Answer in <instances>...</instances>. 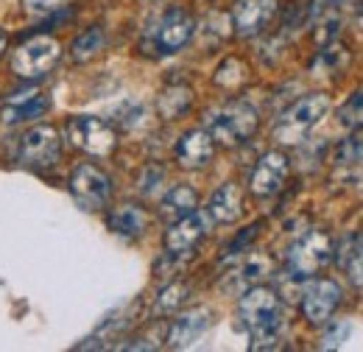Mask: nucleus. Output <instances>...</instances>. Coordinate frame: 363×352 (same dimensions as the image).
<instances>
[{
	"label": "nucleus",
	"instance_id": "14",
	"mask_svg": "<svg viewBox=\"0 0 363 352\" xmlns=\"http://www.w3.org/2000/svg\"><path fill=\"white\" fill-rule=\"evenodd\" d=\"M285 179H288V157L282 151H269L255 165L252 179H249V187H252L255 196L266 199V196H274L285 185Z\"/></svg>",
	"mask_w": 363,
	"mask_h": 352
},
{
	"label": "nucleus",
	"instance_id": "8",
	"mask_svg": "<svg viewBox=\"0 0 363 352\" xmlns=\"http://www.w3.org/2000/svg\"><path fill=\"white\" fill-rule=\"evenodd\" d=\"M62 157V140L53 126H34L20 140V163L28 168H50Z\"/></svg>",
	"mask_w": 363,
	"mask_h": 352
},
{
	"label": "nucleus",
	"instance_id": "3",
	"mask_svg": "<svg viewBox=\"0 0 363 352\" xmlns=\"http://www.w3.org/2000/svg\"><path fill=\"white\" fill-rule=\"evenodd\" d=\"M333 260V241L327 232L311 229L305 232L285 255V271L291 280H311Z\"/></svg>",
	"mask_w": 363,
	"mask_h": 352
},
{
	"label": "nucleus",
	"instance_id": "17",
	"mask_svg": "<svg viewBox=\"0 0 363 352\" xmlns=\"http://www.w3.org/2000/svg\"><path fill=\"white\" fill-rule=\"evenodd\" d=\"M207 213H210V219L218 221V224H232V221L240 219V213H243V193H240V187L235 182L221 185L213 193Z\"/></svg>",
	"mask_w": 363,
	"mask_h": 352
},
{
	"label": "nucleus",
	"instance_id": "24",
	"mask_svg": "<svg viewBox=\"0 0 363 352\" xmlns=\"http://www.w3.org/2000/svg\"><path fill=\"white\" fill-rule=\"evenodd\" d=\"M335 163H338V165H347V168H358V165H363V126L361 129H355V132L338 145V151H335Z\"/></svg>",
	"mask_w": 363,
	"mask_h": 352
},
{
	"label": "nucleus",
	"instance_id": "6",
	"mask_svg": "<svg viewBox=\"0 0 363 352\" xmlns=\"http://www.w3.org/2000/svg\"><path fill=\"white\" fill-rule=\"evenodd\" d=\"M67 140H70L76 148L92 154V157H106V154H112V148H115V143H118L115 129H112L106 121L92 118V115L70 118V123H67Z\"/></svg>",
	"mask_w": 363,
	"mask_h": 352
},
{
	"label": "nucleus",
	"instance_id": "10",
	"mask_svg": "<svg viewBox=\"0 0 363 352\" xmlns=\"http://www.w3.org/2000/svg\"><path fill=\"white\" fill-rule=\"evenodd\" d=\"M193 31H196V23L184 9H168L157 20V26L151 31V40H154V48L160 53H177L190 43Z\"/></svg>",
	"mask_w": 363,
	"mask_h": 352
},
{
	"label": "nucleus",
	"instance_id": "28",
	"mask_svg": "<svg viewBox=\"0 0 363 352\" xmlns=\"http://www.w3.org/2000/svg\"><path fill=\"white\" fill-rule=\"evenodd\" d=\"M65 3H67V0H23L26 11H28L31 17H43V14H50V11L62 9Z\"/></svg>",
	"mask_w": 363,
	"mask_h": 352
},
{
	"label": "nucleus",
	"instance_id": "9",
	"mask_svg": "<svg viewBox=\"0 0 363 352\" xmlns=\"http://www.w3.org/2000/svg\"><path fill=\"white\" fill-rule=\"evenodd\" d=\"M338 305H341V285L335 280L318 277L313 282H308L305 291H302V313L316 327L327 324Z\"/></svg>",
	"mask_w": 363,
	"mask_h": 352
},
{
	"label": "nucleus",
	"instance_id": "11",
	"mask_svg": "<svg viewBox=\"0 0 363 352\" xmlns=\"http://www.w3.org/2000/svg\"><path fill=\"white\" fill-rule=\"evenodd\" d=\"M210 229V213L193 210L182 219L171 221L168 232H165V249L168 255H187Z\"/></svg>",
	"mask_w": 363,
	"mask_h": 352
},
{
	"label": "nucleus",
	"instance_id": "16",
	"mask_svg": "<svg viewBox=\"0 0 363 352\" xmlns=\"http://www.w3.org/2000/svg\"><path fill=\"white\" fill-rule=\"evenodd\" d=\"M216 154V140L207 129H193L179 140L177 145V163L187 171L204 168Z\"/></svg>",
	"mask_w": 363,
	"mask_h": 352
},
{
	"label": "nucleus",
	"instance_id": "21",
	"mask_svg": "<svg viewBox=\"0 0 363 352\" xmlns=\"http://www.w3.org/2000/svg\"><path fill=\"white\" fill-rule=\"evenodd\" d=\"M196 204H199V193L190 185H174L165 193L162 204H160V216L165 221H177L182 216H187V213H193Z\"/></svg>",
	"mask_w": 363,
	"mask_h": 352
},
{
	"label": "nucleus",
	"instance_id": "5",
	"mask_svg": "<svg viewBox=\"0 0 363 352\" xmlns=\"http://www.w3.org/2000/svg\"><path fill=\"white\" fill-rule=\"evenodd\" d=\"M62 56V45L53 37H31L11 53V70L20 79H40L56 67Z\"/></svg>",
	"mask_w": 363,
	"mask_h": 352
},
{
	"label": "nucleus",
	"instance_id": "23",
	"mask_svg": "<svg viewBox=\"0 0 363 352\" xmlns=\"http://www.w3.org/2000/svg\"><path fill=\"white\" fill-rule=\"evenodd\" d=\"M190 104H193V89L184 87V84H174V87L162 89V95L157 101V109H160V115L165 121H174V118H179Z\"/></svg>",
	"mask_w": 363,
	"mask_h": 352
},
{
	"label": "nucleus",
	"instance_id": "27",
	"mask_svg": "<svg viewBox=\"0 0 363 352\" xmlns=\"http://www.w3.org/2000/svg\"><path fill=\"white\" fill-rule=\"evenodd\" d=\"M338 118H341V123H344V126L361 129L363 126V89L352 92V95L344 101V106L338 109Z\"/></svg>",
	"mask_w": 363,
	"mask_h": 352
},
{
	"label": "nucleus",
	"instance_id": "25",
	"mask_svg": "<svg viewBox=\"0 0 363 352\" xmlns=\"http://www.w3.org/2000/svg\"><path fill=\"white\" fill-rule=\"evenodd\" d=\"M249 79V67L240 59H227L218 70H216V84L224 89H238Z\"/></svg>",
	"mask_w": 363,
	"mask_h": 352
},
{
	"label": "nucleus",
	"instance_id": "19",
	"mask_svg": "<svg viewBox=\"0 0 363 352\" xmlns=\"http://www.w3.org/2000/svg\"><path fill=\"white\" fill-rule=\"evenodd\" d=\"M272 274V260L266 255H246L238 268L229 274L227 288H252V285H260L266 277Z\"/></svg>",
	"mask_w": 363,
	"mask_h": 352
},
{
	"label": "nucleus",
	"instance_id": "18",
	"mask_svg": "<svg viewBox=\"0 0 363 352\" xmlns=\"http://www.w3.org/2000/svg\"><path fill=\"white\" fill-rule=\"evenodd\" d=\"M106 224L121 238H140L145 232V226H148V213L143 207H137V204H121V207H115L109 213Z\"/></svg>",
	"mask_w": 363,
	"mask_h": 352
},
{
	"label": "nucleus",
	"instance_id": "7",
	"mask_svg": "<svg viewBox=\"0 0 363 352\" xmlns=\"http://www.w3.org/2000/svg\"><path fill=\"white\" fill-rule=\"evenodd\" d=\"M70 193L84 210H101V207H106V202L112 196V182L95 165L82 163L70 174Z\"/></svg>",
	"mask_w": 363,
	"mask_h": 352
},
{
	"label": "nucleus",
	"instance_id": "13",
	"mask_svg": "<svg viewBox=\"0 0 363 352\" xmlns=\"http://www.w3.org/2000/svg\"><path fill=\"white\" fill-rule=\"evenodd\" d=\"M279 0H238L232 9V26L238 37H257L277 14Z\"/></svg>",
	"mask_w": 363,
	"mask_h": 352
},
{
	"label": "nucleus",
	"instance_id": "2",
	"mask_svg": "<svg viewBox=\"0 0 363 352\" xmlns=\"http://www.w3.org/2000/svg\"><path fill=\"white\" fill-rule=\"evenodd\" d=\"M327 112H330V95L311 92V95L299 98L294 106H288L279 115V121L274 126V140L279 145H299Z\"/></svg>",
	"mask_w": 363,
	"mask_h": 352
},
{
	"label": "nucleus",
	"instance_id": "15",
	"mask_svg": "<svg viewBox=\"0 0 363 352\" xmlns=\"http://www.w3.org/2000/svg\"><path fill=\"white\" fill-rule=\"evenodd\" d=\"M210 324H213V310L210 308L187 310V313H182L179 319L171 324L165 341H168V347H174V350H184V347H190L193 341H199Z\"/></svg>",
	"mask_w": 363,
	"mask_h": 352
},
{
	"label": "nucleus",
	"instance_id": "22",
	"mask_svg": "<svg viewBox=\"0 0 363 352\" xmlns=\"http://www.w3.org/2000/svg\"><path fill=\"white\" fill-rule=\"evenodd\" d=\"M104 48H106V31L101 26H92V28H87L84 34H79L73 40V45H70V59L79 62V65L82 62H90Z\"/></svg>",
	"mask_w": 363,
	"mask_h": 352
},
{
	"label": "nucleus",
	"instance_id": "29",
	"mask_svg": "<svg viewBox=\"0 0 363 352\" xmlns=\"http://www.w3.org/2000/svg\"><path fill=\"white\" fill-rule=\"evenodd\" d=\"M6 43H9V40H6V31L0 28V56H3V50H6Z\"/></svg>",
	"mask_w": 363,
	"mask_h": 352
},
{
	"label": "nucleus",
	"instance_id": "20",
	"mask_svg": "<svg viewBox=\"0 0 363 352\" xmlns=\"http://www.w3.org/2000/svg\"><path fill=\"white\" fill-rule=\"evenodd\" d=\"M333 258L350 274V280L363 288V235H347L341 246L333 252Z\"/></svg>",
	"mask_w": 363,
	"mask_h": 352
},
{
	"label": "nucleus",
	"instance_id": "26",
	"mask_svg": "<svg viewBox=\"0 0 363 352\" xmlns=\"http://www.w3.org/2000/svg\"><path fill=\"white\" fill-rule=\"evenodd\" d=\"M187 294H190V288H187L184 282H171V285H165L162 294L157 297L154 313H157V316H168V313H174L177 308H182V302L187 299Z\"/></svg>",
	"mask_w": 363,
	"mask_h": 352
},
{
	"label": "nucleus",
	"instance_id": "4",
	"mask_svg": "<svg viewBox=\"0 0 363 352\" xmlns=\"http://www.w3.org/2000/svg\"><path fill=\"white\" fill-rule=\"evenodd\" d=\"M255 129H257V112L243 101H232L207 112V132L221 145H238L249 140Z\"/></svg>",
	"mask_w": 363,
	"mask_h": 352
},
{
	"label": "nucleus",
	"instance_id": "30",
	"mask_svg": "<svg viewBox=\"0 0 363 352\" xmlns=\"http://www.w3.org/2000/svg\"><path fill=\"white\" fill-rule=\"evenodd\" d=\"M344 3H355V6H358V3H361V0H344Z\"/></svg>",
	"mask_w": 363,
	"mask_h": 352
},
{
	"label": "nucleus",
	"instance_id": "1",
	"mask_svg": "<svg viewBox=\"0 0 363 352\" xmlns=\"http://www.w3.org/2000/svg\"><path fill=\"white\" fill-rule=\"evenodd\" d=\"M238 316L252 336V350H274L285 333V313L277 291L266 285H252L240 297Z\"/></svg>",
	"mask_w": 363,
	"mask_h": 352
},
{
	"label": "nucleus",
	"instance_id": "12",
	"mask_svg": "<svg viewBox=\"0 0 363 352\" xmlns=\"http://www.w3.org/2000/svg\"><path fill=\"white\" fill-rule=\"evenodd\" d=\"M48 109H50V98L40 89H23V92H14L3 101L0 106V121L6 126H17V123H26V121H34V118H43Z\"/></svg>",
	"mask_w": 363,
	"mask_h": 352
}]
</instances>
